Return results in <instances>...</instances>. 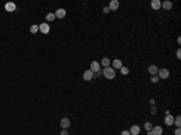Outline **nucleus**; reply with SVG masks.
I'll return each instance as SVG.
<instances>
[{
	"label": "nucleus",
	"mask_w": 181,
	"mask_h": 135,
	"mask_svg": "<svg viewBox=\"0 0 181 135\" xmlns=\"http://www.w3.org/2000/svg\"><path fill=\"white\" fill-rule=\"evenodd\" d=\"M103 74H104V76L106 77L107 80H112L116 77V72H115V69H112V68H104V70H103Z\"/></svg>",
	"instance_id": "1"
},
{
	"label": "nucleus",
	"mask_w": 181,
	"mask_h": 135,
	"mask_svg": "<svg viewBox=\"0 0 181 135\" xmlns=\"http://www.w3.org/2000/svg\"><path fill=\"white\" fill-rule=\"evenodd\" d=\"M158 77L159 79H163V80H165V79H168L169 77V70L168 69H161V70H158Z\"/></svg>",
	"instance_id": "2"
},
{
	"label": "nucleus",
	"mask_w": 181,
	"mask_h": 135,
	"mask_svg": "<svg viewBox=\"0 0 181 135\" xmlns=\"http://www.w3.org/2000/svg\"><path fill=\"white\" fill-rule=\"evenodd\" d=\"M50 25H48V23H41L39 25V30L41 33H42V34H48V33H50Z\"/></svg>",
	"instance_id": "3"
},
{
	"label": "nucleus",
	"mask_w": 181,
	"mask_h": 135,
	"mask_svg": "<svg viewBox=\"0 0 181 135\" xmlns=\"http://www.w3.org/2000/svg\"><path fill=\"white\" fill-rule=\"evenodd\" d=\"M93 74H94V72L92 71V70H86V71L83 72V80H85V81H90V80L93 79Z\"/></svg>",
	"instance_id": "4"
},
{
	"label": "nucleus",
	"mask_w": 181,
	"mask_h": 135,
	"mask_svg": "<svg viewBox=\"0 0 181 135\" xmlns=\"http://www.w3.org/2000/svg\"><path fill=\"white\" fill-rule=\"evenodd\" d=\"M60 127L63 129H68L70 127V119L69 118H62L60 119Z\"/></svg>",
	"instance_id": "5"
},
{
	"label": "nucleus",
	"mask_w": 181,
	"mask_h": 135,
	"mask_svg": "<svg viewBox=\"0 0 181 135\" xmlns=\"http://www.w3.org/2000/svg\"><path fill=\"white\" fill-rule=\"evenodd\" d=\"M120 6V3H118L117 0H111L110 1V5H109V8H110V11H116Z\"/></svg>",
	"instance_id": "6"
},
{
	"label": "nucleus",
	"mask_w": 181,
	"mask_h": 135,
	"mask_svg": "<svg viewBox=\"0 0 181 135\" xmlns=\"http://www.w3.org/2000/svg\"><path fill=\"white\" fill-rule=\"evenodd\" d=\"M65 15H67V11H65L64 8H58L55 13V16L57 17V18H64Z\"/></svg>",
	"instance_id": "7"
},
{
	"label": "nucleus",
	"mask_w": 181,
	"mask_h": 135,
	"mask_svg": "<svg viewBox=\"0 0 181 135\" xmlns=\"http://www.w3.org/2000/svg\"><path fill=\"white\" fill-rule=\"evenodd\" d=\"M90 70L93 72H98L100 70V64L98 62H92L90 63Z\"/></svg>",
	"instance_id": "8"
},
{
	"label": "nucleus",
	"mask_w": 181,
	"mask_h": 135,
	"mask_svg": "<svg viewBox=\"0 0 181 135\" xmlns=\"http://www.w3.org/2000/svg\"><path fill=\"white\" fill-rule=\"evenodd\" d=\"M164 123L167 124V126H173L174 124V116L168 113V116H165V118H164Z\"/></svg>",
	"instance_id": "9"
},
{
	"label": "nucleus",
	"mask_w": 181,
	"mask_h": 135,
	"mask_svg": "<svg viewBox=\"0 0 181 135\" xmlns=\"http://www.w3.org/2000/svg\"><path fill=\"white\" fill-rule=\"evenodd\" d=\"M151 131H152L153 135H162L163 134V129H162V127H159V126H155Z\"/></svg>",
	"instance_id": "10"
},
{
	"label": "nucleus",
	"mask_w": 181,
	"mask_h": 135,
	"mask_svg": "<svg viewBox=\"0 0 181 135\" xmlns=\"http://www.w3.org/2000/svg\"><path fill=\"white\" fill-rule=\"evenodd\" d=\"M130 135H138L139 133H140V127L139 126H132V128H130V130H129Z\"/></svg>",
	"instance_id": "11"
},
{
	"label": "nucleus",
	"mask_w": 181,
	"mask_h": 135,
	"mask_svg": "<svg viewBox=\"0 0 181 135\" xmlns=\"http://www.w3.org/2000/svg\"><path fill=\"white\" fill-rule=\"evenodd\" d=\"M5 10L7 12H13L16 10V5L13 4V3H7V4L5 5Z\"/></svg>",
	"instance_id": "12"
},
{
	"label": "nucleus",
	"mask_w": 181,
	"mask_h": 135,
	"mask_svg": "<svg viewBox=\"0 0 181 135\" xmlns=\"http://www.w3.org/2000/svg\"><path fill=\"white\" fill-rule=\"evenodd\" d=\"M158 70H159V69H158L156 65H150V66H149V72H150V74H151L152 76H153V75H157V74H158Z\"/></svg>",
	"instance_id": "13"
},
{
	"label": "nucleus",
	"mask_w": 181,
	"mask_h": 135,
	"mask_svg": "<svg viewBox=\"0 0 181 135\" xmlns=\"http://www.w3.org/2000/svg\"><path fill=\"white\" fill-rule=\"evenodd\" d=\"M161 5H162V3L159 0H153V1L151 3V6H152L153 10H159V8H161Z\"/></svg>",
	"instance_id": "14"
},
{
	"label": "nucleus",
	"mask_w": 181,
	"mask_h": 135,
	"mask_svg": "<svg viewBox=\"0 0 181 135\" xmlns=\"http://www.w3.org/2000/svg\"><path fill=\"white\" fill-rule=\"evenodd\" d=\"M161 7H163L164 10H171V7H173V3H171V1H164V3L161 5Z\"/></svg>",
	"instance_id": "15"
},
{
	"label": "nucleus",
	"mask_w": 181,
	"mask_h": 135,
	"mask_svg": "<svg viewBox=\"0 0 181 135\" xmlns=\"http://www.w3.org/2000/svg\"><path fill=\"white\" fill-rule=\"evenodd\" d=\"M112 65H114V68H116V69H121V68L123 66L122 60H120V59H115L114 62H112Z\"/></svg>",
	"instance_id": "16"
},
{
	"label": "nucleus",
	"mask_w": 181,
	"mask_h": 135,
	"mask_svg": "<svg viewBox=\"0 0 181 135\" xmlns=\"http://www.w3.org/2000/svg\"><path fill=\"white\" fill-rule=\"evenodd\" d=\"M144 128H145V130L151 131V130H152V128H153V126H152V123H151V122H145V124H144Z\"/></svg>",
	"instance_id": "17"
},
{
	"label": "nucleus",
	"mask_w": 181,
	"mask_h": 135,
	"mask_svg": "<svg viewBox=\"0 0 181 135\" xmlns=\"http://www.w3.org/2000/svg\"><path fill=\"white\" fill-rule=\"evenodd\" d=\"M110 59H109V58H103V60H102V65L104 68H107L109 66V65H110Z\"/></svg>",
	"instance_id": "18"
},
{
	"label": "nucleus",
	"mask_w": 181,
	"mask_h": 135,
	"mask_svg": "<svg viewBox=\"0 0 181 135\" xmlns=\"http://www.w3.org/2000/svg\"><path fill=\"white\" fill-rule=\"evenodd\" d=\"M46 20H47L48 22H52V21H55V20H56L55 13H47V15H46Z\"/></svg>",
	"instance_id": "19"
},
{
	"label": "nucleus",
	"mask_w": 181,
	"mask_h": 135,
	"mask_svg": "<svg viewBox=\"0 0 181 135\" xmlns=\"http://www.w3.org/2000/svg\"><path fill=\"white\" fill-rule=\"evenodd\" d=\"M38 32H39V25L34 24V25L30 27V33H32V34H35V33H38Z\"/></svg>",
	"instance_id": "20"
},
{
	"label": "nucleus",
	"mask_w": 181,
	"mask_h": 135,
	"mask_svg": "<svg viewBox=\"0 0 181 135\" xmlns=\"http://www.w3.org/2000/svg\"><path fill=\"white\" fill-rule=\"evenodd\" d=\"M174 123H175V126H176L177 128H180V126H181V117L180 116H176V118L174 119Z\"/></svg>",
	"instance_id": "21"
},
{
	"label": "nucleus",
	"mask_w": 181,
	"mask_h": 135,
	"mask_svg": "<svg viewBox=\"0 0 181 135\" xmlns=\"http://www.w3.org/2000/svg\"><path fill=\"white\" fill-rule=\"evenodd\" d=\"M120 70H121V72H122V75H128V74H129V69H128L127 66H122Z\"/></svg>",
	"instance_id": "22"
},
{
	"label": "nucleus",
	"mask_w": 181,
	"mask_h": 135,
	"mask_svg": "<svg viewBox=\"0 0 181 135\" xmlns=\"http://www.w3.org/2000/svg\"><path fill=\"white\" fill-rule=\"evenodd\" d=\"M151 81H152L153 83H157L158 81H159V77H158L157 75H153V76H152V77H151Z\"/></svg>",
	"instance_id": "23"
},
{
	"label": "nucleus",
	"mask_w": 181,
	"mask_h": 135,
	"mask_svg": "<svg viewBox=\"0 0 181 135\" xmlns=\"http://www.w3.org/2000/svg\"><path fill=\"white\" fill-rule=\"evenodd\" d=\"M176 57H177V59H181V50L180 48L176 51Z\"/></svg>",
	"instance_id": "24"
},
{
	"label": "nucleus",
	"mask_w": 181,
	"mask_h": 135,
	"mask_svg": "<svg viewBox=\"0 0 181 135\" xmlns=\"http://www.w3.org/2000/svg\"><path fill=\"white\" fill-rule=\"evenodd\" d=\"M60 135H69V133H68V129H63V130L60 131Z\"/></svg>",
	"instance_id": "25"
},
{
	"label": "nucleus",
	"mask_w": 181,
	"mask_h": 135,
	"mask_svg": "<svg viewBox=\"0 0 181 135\" xmlns=\"http://www.w3.org/2000/svg\"><path fill=\"white\" fill-rule=\"evenodd\" d=\"M175 135H181V129H180V128H177L176 130H175Z\"/></svg>",
	"instance_id": "26"
},
{
	"label": "nucleus",
	"mask_w": 181,
	"mask_h": 135,
	"mask_svg": "<svg viewBox=\"0 0 181 135\" xmlns=\"http://www.w3.org/2000/svg\"><path fill=\"white\" fill-rule=\"evenodd\" d=\"M103 12H104V13H107V12H110V8H109V7H104V8H103Z\"/></svg>",
	"instance_id": "27"
},
{
	"label": "nucleus",
	"mask_w": 181,
	"mask_h": 135,
	"mask_svg": "<svg viewBox=\"0 0 181 135\" xmlns=\"http://www.w3.org/2000/svg\"><path fill=\"white\" fill-rule=\"evenodd\" d=\"M121 135H130V133L128 130H123L122 133H121Z\"/></svg>",
	"instance_id": "28"
},
{
	"label": "nucleus",
	"mask_w": 181,
	"mask_h": 135,
	"mask_svg": "<svg viewBox=\"0 0 181 135\" xmlns=\"http://www.w3.org/2000/svg\"><path fill=\"white\" fill-rule=\"evenodd\" d=\"M151 113H156V107L152 106V109H151Z\"/></svg>",
	"instance_id": "29"
},
{
	"label": "nucleus",
	"mask_w": 181,
	"mask_h": 135,
	"mask_svg": "<svg viewBox=\"0 0 181 135\" xmlns=\"http://www.w3.org/2000/svg\"><path fill=\"white\" fill-rule=\"evenodd\" d=\"M177 42H179V44H181V37H180V36L177 37Z\"/></svg>",
	"instance_id": "30"
},
{
	"label": "nucleus",
	"mask_w": 181,
	"mask_h": 135,
	"mask_svg": "<svg viewBox=\"0 0 181 135\" xmlns=\"http://www.w3.org/2000/svg\"><path fill=\"white\" fill-rule=\"evenodd\" d=\"M147 135H153V134H152V131H147Z\"/></svg>",
	"instance_id": "31"
}]
</instances>
